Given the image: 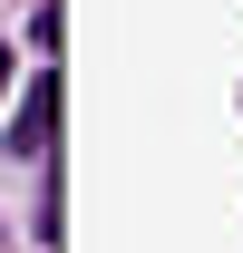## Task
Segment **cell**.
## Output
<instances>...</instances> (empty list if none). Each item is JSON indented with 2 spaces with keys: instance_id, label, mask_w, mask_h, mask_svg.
I'll use <instances>...</instances> for the list:
<instances>
[{
  "instance_id": "cell-1",
  "label": "cell",
  "mask_w": 243,
  "mask_h": 253,
  "mask_svg": "<svg viewBox=\"0 0 243 253\" xmlns=\"http://www.w3.org/2000/svg\"><path fill=\"white\" fill-rule=\"evenodd\" d=\"M49 126H59V78H30V107L10 117V156H49Z\"/></svg>"
},
{
  "instance_id": "cell-2",
  "label": "cell",
  "mask_w": 243,
  "mask_h": 253,
  "mask_svg": "<svg viewBox=\"0 0 243 253\" xmlns=\"http://www.w3.org/2000/svg\"><path fill=\"white\" fill-rule=\"evenodd\" d=\"M0 88H10V49H0Z\"/></svg>"
}]
</instances>
